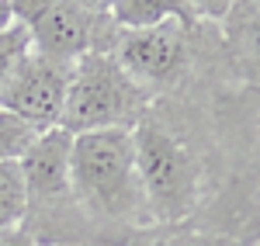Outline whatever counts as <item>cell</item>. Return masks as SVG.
Listing matches in <instances>:
<instances>
[{
  "label": "cell",
  "instance_id": "1",
  "mask_svg": "<svg viewBox=\"0 0 260 246\" xmlns=\"http://www.w3.org/2000/svg\"><path fill=\"white\" fill-rule=\"evenodd\" d=\"M70 187L73 201H80V208L94 219L128 226L149 219L136 170V143L125 128L73 135Z\"/></svg>",
  "mask_w": 260,
  "mask_h": 246
},
{
  "label": "cell",
  "instance_id": "2",
  "mask_svg": "<svg viewBox=\"0 0 260 246\" xmlns=\"http://www.w3.org/2000/svg\"><path fill=\"white\" fill-rule=\"evenodd\" d=\"M149 111V94L132 80L111 52H90L73 66L70 94L59 128L70 135L83 132H132Z\"/></svg>",
  "mask_w": 260,
  "mask_h": 246
},
{
  "label": "cell",
  "instance_id": "3",
  "mask_svg": "<svg viewBox=\"0 0 260 246\" xmlns=\"http://www.w3.org/2000/svg\"><path fill=\"white\" fill-rule=\"evenodd\" d=\"M132 143H136V170L149 219L180 222L184 215H191L198 205L201 184V163L191 153V146L149 111L132 128Z\"/></svg>",
  "mask_w": 260,
  "mask_h": 246
},
{
  "label": "cell",
  "instance_id": "4",
  "mask_svg": "<svg viewBox=\"0 0 260 246\" xmlns=\"http://www.w3.org/2000/svg\"><path fill=\"white\" fill-rule=\"evenodd\" d=\"M14 21L28 31L31 52L62 62V66H77L90 52H111V45L118 39L108 4L21 0L14 4Z\"/></svg>",
  "mask_w": 260,
  "mask_h": 246
},
{
  "label": "cell",
  "instance_id": "5",
  "mask_svg": "<svg viewBox=\"0 0 260 246\" xmlns=\"http://www.w3.org/2000/svg\"><path fill=\"white\" fill-rule=\"evenodd\" d=\"M111 56L153 97L156 90L174 87L187 73V62H191L187 21H167L142 31H118Z\"/></svg>",
  "mask_w": 260,
  "mask_h": 246
},
{
  "label": "cell",
  "instance_id": "6",
  "mask_svg": "<svg viewBox=\"0 0 260 246\" xmlns=\"http://www.w3.org/2000/svg\"><path fill=\"white\" fill-rule=\"evenodd\" d=\"M70 77H73V66H62V62H52L39 52H28L4 83L0 108L18 115L21 122H28L35 132L45 135V132L59 128L62 122Z\"/></svg>",
  "mask_w": 260,
  "mask_h": 246
},
{
  "label": "cell",
  "instance_id": "7",
  "mask_svg": "<svg viewBox=\"0 0 260 246\" xmlns=\"http://www.w3.org/2000/svg\"><path fill=\"white\" fill-rule=\"evenodd\" d=\"M70 153H73V135L62 128L39 135V143L28 149V156L21 160V173L28 184V212H31V205L49 208L59 201H73Z\"/></svg>",
  "mask_w": 260,
  "mask_h": 246
},
{
  "label": "cell",
  "instance_id": "8",
  "mask_svg": "<svg viewBox=\"0 0 260 246\" xmlns=\"http://www.w3.org/2000/svg\"><path fill=\"white\" fill-rule=\"evenodd\" d=\"M225 24V42L233 49V59L243 73L260 77V0L250 4H229Z\"/></svg>",
  "mask_w": 260,
  "mask_h": 246
},
{
  "label": "cell",
  "instance_id": "9",
  "mask_svg": "<svg viewBox=\"0 0 260 246\" xmlns=\"http://www.w3.org/2000/svg\"><path fill=\"white\" fill-rule=\"evenodd\" d=\"M108 11L118 31H142L167 21H187V24L198 21L194 4H177V0H118V4H108Z\"/></svg>",
  "mask_w": 260,
  "mask_h": 246
},
{
  "label": "cell",
  "instance_id": "10",
  "mask_svg": "<svg viewBox=\"0 0 260 246\" xmlns=\"http://www.w3.org/2000/svg\"><path fill=\"white\" fill-rule=\"evenodd\" d=\"M28 219V184L21 163H0V232L21 229Z\"/></svg>",
  "mask_w": 260,
  "mask_h": 246
},
{
  "label": "cell",
  "instance_id": "11",
  "mask_svg": "<svg viewBox=\"0 0 260 246\" xmlns=\"http://www.w3.org/2000/svg\"><path fill=\"white\" fill-rule=\"evenodd\" d=\"M39 135L42 132H35L28 122L0 108V163H21L28 149L39 143Z\"/></svg>",
  "mask_w": 260,
  "mask_h": 246
},
{
  "label": "cell",
  "instance_id": "12",
  "mask_svg": "<svg viewBox=\"0 0 260 246\" xmlns=\"http://www.w3.org/2000/svg\"><path fill=\"white\" fill-rule=\"evenodd\" d=\"M28 52H31V39H28V31H24L21 24H14L11 31L0 35V90H4L7 77L18 69V62L24 59Z\"/></svg>",
  "mask_w": 260,
  "mask_h": 246
},
{
  "label": "cell",
  "instance_id": "13",
  "mask_svg": "<svg viewBox=\"0 0 260 246\" xmlns=\"http://www.w3.org/2000/svg\"><path fill=\"white\" fill-rule=\"evenodd\" d=\"M0 246H39V239L24 229H7V232H0Z\"/></svg>",
  "mask_w": 260,
  "mask_h": 246
},
{
  "label": "cell",
  "instance_id": "14",
  "mask_svg": "<svg viewBox=\"0 0 260 246\" xmlns=\"http://www.w3.org/2000/svg\"><path fill=\"white\" fill-rule=\"evenodd\" d=\"M18 21H14V4H7V0H0V35L4 31H11Z\"/></svg>",
  "mask_w": 260,
  "mask_h": 246
}]
</instances>
